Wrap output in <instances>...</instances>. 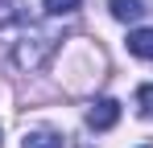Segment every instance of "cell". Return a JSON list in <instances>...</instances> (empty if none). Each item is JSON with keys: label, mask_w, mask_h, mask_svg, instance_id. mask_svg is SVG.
I'll list each match as a JSON object with an SVG mask.
<instances>
[{"label": "cell", "mask_w": 153, "mask_h": 148, "mask_svg": "<svg viewBox=\"0 0 153 148\" xmlns=\"http://www.w3.org/2000/svg\"><path fill=\"white\" fill-rule=\"evenodd\" d=\"M54 49H58V37L54 33H46V29H25V37L17 41V49H13V62L21 66V70H42L46 66V58H50Z\"/></svg>", "instance_id": "obj_1"}, {"label": "cell", "mask_w": 153, "mask_h": 148, "mask_svg": "<svg viewBox=\"0 0 153 148\" xmlns=\"http://www.w3.org/2000/svg\"><path fill=\"white\" fill-rule=\"evenodd\" d=\"M17 17V8H13V0H0V25H8Z\"/></svg>", "instance_id": "obj_8"}, {"label": "cell", "mask_w": 153, "mask_h": 148, "mask_svg": "<svg viewBox=\"0 0 153 148\" xmlns=\"http://www.w3.org/2000/svg\"><path fill=\"white\" fill-rule=\"evenodd\" d=\"M128 53L153 62V29H132V33H128Z\"/></svg>", "instance_id": "obj_4"}, {"label": "cell", "mask_w": 153, "mask_h": 148, "mask_svg": "<svg viewBox=\"0 0 153 148\" xmlns=\"http://www.w3.org/2000/svg\"><path fill=\"white\" fill-rule=\"evenodd\" d=\"M137 115L141 119H153V82H145L137 91Z\"/></svg>", "instance_id": "obj_6"}, {"label": "cell", "mask_w": 153, "mask_h": 148, "mask_svg": "<svg viewBox=\"0 0 153 148\" xmlns=\"http://www.w3.org/2000/svg\"><path fill=\"white\" fill-rule=\"evenodd\" d=\"M108 12L116 21H141L149 8H145V0H108Z\"/></svg>", "instance_id": "obj_3"}, {"label": "cell", "mask_w": 153, "mask_h": 148, "mask_svg": "<svg viewBox=\"0 0 153 148\" xmlns=\"http://www.w3.org/2000/svg\"><path fill=\"white\" fill-rule=\"evenodd\" d=\"M21 148H62V136L58 132H50V127H37V132H29L25 144Z\"/></svg>", "instance_id": "obj_5"}, {"label": "cell", "mask_w": 153, "mask_h": 148, "mask_svg": "<svg viewBox=\"0 0 153 148\" xmlns=\"http://www.w3.org/2000/svg\"><path fill=\"white\" fill-rule=\"evenodd\" d=\"M42 8L50 17H71V12H79V0H42Z\"/></svg>", "instance_id": "obj_7"}, {"label": "cell", "mask_w": 153, "mask_h": 148, "mask_svg": "<svg viewBox=\"0 0 153 148\" xmlns=\"http://www.w3.org/2000/svg\"><path fill=\"white\" fill-rule=\"evenodd\" d=\"M116 123H120V103L116 99H95L87 107V127L91 132H112Z\"/></svg>", "instance_id": "obj_2"}]
</instances>
